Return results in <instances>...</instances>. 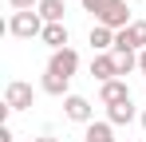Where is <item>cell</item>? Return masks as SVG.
<instances>
[{"mask_svg":"<svg viewBox=\"0 0 146 142\" xmlns=\"http://www.w3.org/2000/svg\"><path fill=\"white\" fill-rule=\"evenodd\" d=\"M115 67H119V79L138 71V51H115Z\"/></svg>","mask_w":146,"mask_h":142,"instance_id":"obj_14","label":"cell"},{"mask_svg":"<svg viewBox=\"0 0 146 142\" xmlns=\"http://www.w3.org/2000/svg\"><path fill=\"white\" fill-rule=\"evenodd\" d=\"M83 142H115V126L111 122H91L87 134H83Z\"/></svg>","mask_w":146,"mask_h":142,"instance_id":"obj_13","label":"cell"},{"mask_svg":"<svg viewBox=\"0 0 146 142\" xmlns=\"http://www.w3.org/2000/svg\"><path fill=\"white\" fill-rule=\"evenodd\" d=\"M8 32L16 40H40L44 36V16L40 12H12L8 16Z\"/></svg>","mask_w":146,"mask_h":142,"instance_id":"obj_1","label":"cell"},{"mask_svg":"<svg viewBox=\"0 0 146 142\" xmlns=\"http://www.w3.org/2000/svg\"><path fill=\"white\" fill-rule=\"evenodd\" d=\"M134 118H138L134 99H126V103H119V107H107V122H111V126H130Z\"/></svg>","mask_w":146,"mask_h":142,"instance_id":"obj_10","label":"cell"},{"mask_svg":"<svg viewBox=\"0 0 146 142\" xmlns=\"http://www.w3.org/2000/svg\"><path fill=\"white\" fill-rule=\"evenodd\" d=\"M75 71H79V51L75 47H63V51H51L48 59V75H55V79H67L71 83Z\"/></svg>","mask_w":146,"mask_h":142,"instance_id":"obj_2","label":"cell"},{"mask_svg":"<svg viewBox=\"0 0 146 142\" xmlns=\"http://www.w3.org/2000/svg\"><path fill=\"white\" fill-rule=\"evenodd\" d=\"M32 142H59V138H51V134H40V138H32Z\"/></svg>","mask_w":146,"mask_h":142,"instance_id":"obj_19","label":"cell"},{"mask_svg":"<svg viewBox=\"0 0 146 142\" xmlns=\"http://www.w3.org/2000/svg\"><path fill=\"white\" fill-rule=\"evenodd\" d=\"M138 71L146 75V51H138Z\"/></svg>","mask_w":146,"mask_h":142,"instance_id":"obj_18","label":"cell"},{"mask_svg":"<svg viewBox=\"0 0 146 142\" xmlns=\"http://www.w3.org/2000/svg\"><path fill=\"white\" fill-rule=\"evenodd\" d=\"M79 4H83V12H91V16H99V12H103V8H107L111 0H79Z\"/></svg>","mask_w":146,"mask_h":142,"instance_id":"obj_17","label":"cell"},{"mask_svg":"<svg viewBox=\"0 0 146 142\" xmlns=\"http://www.w3.org/2000/svg\"><path fill=\"white\" fill-rule=\"evenodd\" d=\"M40 16H44V24H63V0H40V8H36Z\"/></svg>","mask_w":146,"mask_h":142,"instance_id":"obj_12","label":"cell"},{"mask_svg":"<svg viewBox=\"0 0 146 142\" xmlns=\"http://www.w3.org/2000/svg\"><path fill=\"white\" fill-rule=\"evenodd\" d=\"M32 99H36V91H32V83H24V79H12L4 87V107L8 111H28Z\"/></svg>","mask_w":146,"mask_h":142,"instance_id":"obj_5","label":"cell"},{"mask_svg":"<svg viewBox=\"0 0 146 142\" xmlns=\"http://www.w3.org/2000/svg\"><path fill=\"white\" fill-rule=\"evenodd\" d=\"M63 115L71 118V122L91 126V122H95V107H91V99H83V95H67V99H63Z\"/></svg>","mask_w":146,"mask_h":142,"instance_id":"obj_6","label":"cell"},{"mask_svg":"<svg viewBox=\"0 0 146 142\" xmlns=\"http://www.w3.org/2000/svg\"><path fill=\"white\" fill-rule=\"evenodd\" d=\"M8 8H12V12H36L40 0H8Z\"/></svg>","mask_w":146,"mask_h":142,"instance_id":"obj_16","label":"cell"},{"mask_svg":"<svg viewBox=\"0 0 146 142\" xmlns=\"http://www.w3.org/2000/svg\"><path fill=\"white\" fill-rule=\"evenodd\" d=\"M115 51H146V20H134L115 36Z\"/></svg>","mask_w":146,"mask_h":142,"instance_id":"obj_4","label":"cell"},{"mask_svg":"<svg viewBox=\"0 0 146 142\" xmlns=\"http://www.w3.org/2000/svg\"><path fill=\"white\" fill-rule=\"evenodd\" d=\"M130 142H138V138H130Z\"/></svg>","mask_w":146,"mask_h":142,"instance_id":"obj_21","label":"cell"},{"mask_svg":"<svg viewBox=\"0 0 146 142\" xmlns=\"http://www.w3.org/2000/svg\"><path fill=\"white\" fill-rule=\"evenodd\" d=\"M40 87H44V95H63V99H67V87H71V83H67V79H55V75L44 71V83H40Z\"/></svg>","mask_w":146,"mask_h":142,"instance_id":"obj_15","label":"cell"},{"mask_svg":"<svg viewBox=\"0 0 146 142\" xmlns=\"http://www.w3.org/2000/svg\"><path fill=\"white\" fill-rule=\"evenodd\" d=\"M115 36H119V32H111V28L95 24V28H91V36H87V44H91L95 55H107V51H115Z\"/></svg>","mask_w":146,"mask_h":142,"instance_id":"obj_8","label":"cell"},{"mask_svg":"<svg viewBox=\"0 0 146 142\" xmlns=\"http://www.w3.org/2000/svg\"><path fill=\"white\" fill-rule=\"evenodd\" d=\"M138 122H142V130H146V111H142V115H138Z\"/></svg>","mask_w":146,"mask_h":142,"instance_id":"obj_20","label":"cell"},{"mask_svg":"<svg viewBox=\"0 0 146 142\" xmlns=\"http://www.w3.org/2000/svg\"><path fill=\"white\" fill-rule=\"evenodd\" d=\"M40 40H44L51 51H63L67 40H71V36H67V24H44V36H40Z\"/></svg>","mask_w":146,"mask_h":142,"instance_id":"obj_11","label":"cell"},{"mask_svg":"<svg viewBox=\"0 0 146 142\" xmlns=\"http://www.w3.org/2000/svg\"><path fill=\"white\" fill-rule=\"evenodd\" d=\"M126 99H130V87H126L122 79H111V83L99 87V103H103V107H119V103H126Z\"/></svg>","mask_w":146,"mask_h":142,"instance_id":"obj_7","label":"cell"},{"mask_svg":"<svg viewBox=\"0 0 146 142\" xmlns=\"http://www.w3.org/2000/svg\"><path fill=\"white\" fill-rule=\"evenodd\" d=\"M91 75H95L99 83H111V79H119V67H115V51H107V55H95V59H91Z\"/></svg>","mask_w":146,"mask_h":142,"instance_id":"obj_9","label":"cell"},{"mask_svg":"<svg viewBox=\"0 0 146 142\" xmlns=\"http://www.w3.org/2000/svg\"><path fill=\"white\" fill-rule=\"evenodd\" d=\"M95 24H103V28H111V32H122V28H130V8H126V0H111L103 12L95 16Z\"/></svg>","mask_w":146,"mask_h":142,"instance_id":"obj_3","label":"cell"}]
</instances>
